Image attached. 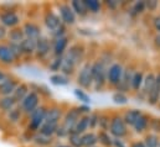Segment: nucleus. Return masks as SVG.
I'll return each mask as SVG.
<instances>
[{
	"label": "nucleus",
	"mask_w": 160,
	"mask_h": 147,
	"mask_svg": "<svg viewBox=\"0 0 160 147\" xmlns=\"http://www.w3.org/2000/svg\"><path fill=\"white\" fill-rule=\"evenodd\" d=\"M107 69L108 67L104 66L102 62H99L97 58L92 61L91 72L93 79V90L94 92H102L107 87Z\"/></svg>",
	"instance_id": "1"
},
{
	"label": "nucleus",
	"mask_w": 160,
	"mask_h": 147,
	"mask_svg": "<svg viewBox=\"0 0 160 147\" xmlns=\"http://www.w3.org/2000/svg\"><path fill=\"white\" fill-rule=\"evenodd\" d=\"M108 132L111 134V136L113 139H120L124 140L129 136V127L127 126V124L124 122L122 114L119 112H114L111 114V124H109V130Z\"/></svg>",
	"instance_id": "2"
},
{
	"label": "nucleus",
	"mask_w": 160,
	"mask_h": 147,
	"mask_svg": "<svg viewBox=\"0 0 160 147\" xmlns=\"http://www.w3.org/2000/svg\"><path fill=\"white\" fill-rule=\"evenodd\" d=\"M92 59H86L76 73V83L78 88L83 90H89L93 88V79H92V72H91Z\"/></svg>",
	"instance_id": "3"
},
{
	"label": "nucleus",
	"mask_w": 160,
	"mask_h": 147,
	"mask_svg": "<svg viewBox=\"0 0 160 147\" xmlns=\"http://www.w3.org/2000/svg\"><path fill=\"white\" fill-rule=\"evenodd\" d=\"M124 63L122 61H114L107 69V87L117 89L120 84L123 72H124Z\"/></svg>",
	"instance_id": "4"
},
{
	"label": "nucleus",
	"mask_w": 160,
	"mask_h": 147,
	"mask_svg": "<svg viewBox=\"0 0 160 147\" xmlns=\"http://www.w3.org/2000/svg\"><path fill=\"white\" fill-rule=\"evenodd\" d=\"M63 57L70 59L71 62H73L80 68L81 64L86 61V46H84V43L75 42V43L70 45V47L66 51V53L63 55Z\"/></svg>",
	"instance_id": "5"
},
{
	"label": "nucleus",
	"mask_w": 160,
	"mask_h": 147,
	"mask_svg": "<svg viewBox=\"0 0 160 147\" xmlns=\"http://www.w3.org/2000/svg\"><path fill=\"white\" fill-rule=\"evenodd\" d=\"M47 105L40 104V107L34 110L30 115H29V122H28V130L30 132L38 134L39 129L41 127V125L45 122L46 119V112H47Z\"/></svg>",
	"instance_id": "6"
},
{
	"label": "nucleus",
	"mask_w": 160,
	"mask_h": 147,
	"mask_svg": "<svg viewBox=\"0 0 160 147\" xmlns=\"http://www.w3.org/2000/svg\"><path fill=\"white\" fill-rule=\"evenodd\" d=\"M41 97L36 90H30V93L24 98V100L19 104L20 109L22 110L24 115H30L34 110H36L40 107Z\"/></svg>",
	"instance_id": "7"
},
{
	"label": "nucleus",
	"mask_w": 160,
	"mask_h": 147,
	"mask_svg": "<svg viewBox=\"0 0 160 147\" xmlns=\"http://www.w3.org/2000/svg\"><path fill=\"white\" fill-rule=\"evenodd\" d=\"M138 69V64L134 62H130L128 64L124 66V72H123V77L120 80V84L116 90L118 92H123V93H129L130 92V84H132V79L133 75L135 73V71Z\"/></svg>",
	"instance_id": "8"
},
{
	"label": "nucleus",
	"mask_w": 160,
	"mask_h": 147,
	"mask_svg": "<svg viewBox=\"0 0 160 147\" xmlns=\"http://www.w3.org/2000/svg\"><path fill=\"white\" fill-rule=\"evenodd\" d=\"M58 16L61 19V22L65 26H73L77 22V16L73 12L72 7L70 6V2H61L58 4Z\"/></svg>",
	"instance_id": "9"
},
{
	"label": "nucleus",
	"mask_w": 160,
	"mask_h": 147,
	"mask_svg": "<svg viewBox=\"0 0 160 147\" xmlns=\"http://www.w3.org/2000/svg\"><path fill=\"white\" fill-rule=\"evenodd\" d=\"M81 117L80 112L77 110V108L76 107H71V108H68L67 110L65 111V114H63V117H62V121H61V126L68 132V134H71L72 131H73V127H75V125H76V122L78 121V119Z\"/></svg>",
	"instance_id": "10"
},
{
	"label": "nucleus",
	"mask_w": 160,
	"mask_h": 147,
	"mask_svg": "<svg viewBox=\"0 0 160 147\" xmlns=\"http://www.w3.org/2000/svg\"><path fill=\"white\" fill-rule=\"evenodd\" d=\"M52 55V41L48 36H42L36 41L35 57L38 59H45Z\"/></svg>",
	"instance_id": "11"
},
{
	"label": "nucleus",
	"mask_w": 160,
	"mask_h": 147,
	"mask_svg": "<svg viewBox=\"0 0 160 147\" xmlns=\"http://www.w3.org/2000/svg\"><path fill=\"white\" fill-rule=\"evenodd\" d=\"M21 22V17L20 15L15 11V10H4L0 12V24L6 27V29H14V27H18Z\"/></svg>",
	"instance_id": "12"
},
{
	"label": "nucleus",
	"mask_w": 160,
	"mask_h": 147,
	"mask_svg": "<svg viewBox=\"0 0 160 147\" xmlns=\"http://www.w3.org/2000/svg\"><path fill=\"white\" fill-rule=\"evenodd\" d=\"M155 85V72L153 71H148L144 75V80H143V85L139 93H137L135 95L138 97V99L140 98V100H145L147 95L152 92V89Z\"/></svg>",
	"instance_id": "13"
},
{
	"label": "nucleus",
	"mask_w": 160,
	"mask_h": 147,
	"mask_svg": "<svg viewBox=\"0 0 160 147\" xmlns=\"http://www.w3.org/2000/svg\"><path fill=\"white\" fill-rule=\"evenodd\" d=\"M51 41H52V57H63V55L70 47V42H71L70 36L67 35Z\"/></svg>",
	"instance_id": "14"
},
{
	"label": "nucleus",
	"mask_w": 160,
	"mask_h": 147,
	"mask_svg": "<svg viewBox=\"0 0 160 147\" xmlns=\"http://www.w3.org/2000/svg\"><path fill=\"white\" fill-rule=\"evenodd\" d=\"M43 25L50 32H52L56 29H58L62 25V22L57 12H55L53 10H48L43 15Z\"/></svg>",
	"instance_id": "15"
},
{
	"label": "nucleus",
	"mask_w": 160,
	"mask_h": 147,
	"mask_svg": "<svg viewBox=\"0 0 160 147\" xmlns=\"http://www.w3.org/2000/svg\"><path fill=\"white\" fill-rule=\"evenodd\" d=\"M21 27H22V31L25 34V38L38 41L42 36L40 25L34 22V21H26V22H24V25Z\"/></svg>",
	"instance_id": "16"
},
{
	"label": "nucleus",
	"mask_w": 160,
	"mask_h": 147,
	"mask_svg": "<svg viewBox=\"0 0 160 147\" xmlns=\"http://www.w3.org/2000/svg\"><path fill=\"white\" fill-rule=\"evenodd\" d=\"M65 110L62 109V107L60 105H51L47 108V112H46V122H51V124H56L60 125L62 121Z\"/></svg>",
	"instance_id": "17"
},
{
	"label": "nucleus",
	"mask_w": 160,
	"mask_h": 147,
	"mask_svg": "<svg viewBox=\"0 0 160 147\" xmlns=\"http://www.w3.org/2000/svg\"><path fill=\"white\" fill-rule=\"evenodd\" d=\"M150 119H152V115H149L147 112H143L142 116L138 119V121L133 125V127H132L133 132L137 134V135H145L149 131Z\"/></svg>",
	"instance_id": "18"
},
{
	"label": "nucleus",
	"mask_w": 160,
	"mask_h": 147,
	"mask_svg": "<svg viewBox=\"0 0 160 147\" xmlns=\"http://www.w3.org/2000/svg\"><path fill=\"white\" fill-rule=\"evenodd\" d=\"M19 83L20 82H18L15 78L9 75L4 82L0 83V97H11Z\"/></svg>",
	"instance_id": "19"
},
{
	"label": "nucleus",
	"mask_w": 160,
	"mask_h": 147,
	"mask_svg": "<svg viewBox=\"0 0 160 147\" xmlns=\"http://www.w3.org/2000/svg\"><path fill=\"white\" fill-rule=\"evenodd\" d=\"M16 62L12 52L10 51L8 43H0V63L5 66H11Z\"/></svg>",
	"instance_id": "20"
},
{
	"label": "nucleus",
	"mask_w": 160,
	"mask_h": 147,
	"mask_svg": "<svg viewBox=\"0 0 160 147\" xmlns=\"http://www.w3.org/2000/svg\"><path fill=\"white\" fill-rule=\"evenodd\" d=\"M145 71L143 68H139L135 71V73L133 75V79H132V84H130V92L137 94L140 92L142 89V85H143V80H144V75H145Z\"/></svg>",
	"instance_id": "21"
},
{
	"label": "nucleus",
	"mask_w": 160,
	"mask_h": 147,
	"mask_svg": "<svg viewBox=\"0 0 160 147\" xmlns=\"http://www.w3.org/2000/svg\"><path fill=\"white\" fill-rule=\"evenodd\" d=\"M142 114H143V111L140 110V109H128V110H125L122 114V117H123L124 122L127 124V126H128L129 129H132L133 125H134V124L138 121V119L142 116Z\"/></svg>",
	"instance_id": "22"
},
{
	"label": "nucleus",
	"mask_w": 160,
	"mask_h": 147,
	"mask_svg": "<svg viewBox=\"0 0 160 147\" xmlns=\"http://www.w3.org/2000/svg\"><path fill=\"white\" fill-rule=\"evenodd\" d=\"M6 38H8L9 43L20 45L25 40V34L22 31V27L21 26H18V27H14V29L8 30V37Z\"/></svg>",
	"instance_id": "23"
},
{
	"label": "nucleus",
	"mask_w": 160,
	"mask_h": 147,
	"mask_svg": "<svg viewBox=\"0 0 160 147\" xmlns=\"http://www.w3.org/2000/svg\"><path fill=\"white\" fill-rule=\"evenodd\" d=\"M30 87H29V84H26V83H19V85L16 87V89H15V92L12 93V98H14V100L18 103V105L24 100V98L30 93Z\"/></svg>",
	"instance_id": "24"
},
{
	"label": "nucleus",
	"mask_w": 160,
	"mask_h": 147,
	"mask_svg": "<svg viewBox=\"0 0 160 147\" xmlns=\"http://www.w3.org/2000/svg\"><path fill=\"white\" fill-rule=\"evenodd\" d=\"M70 6L72 7L73 12L76 14V16L78 17H86L88 15V10L86 7L84 0H72L70 2Z\"/></svg>",
	"instance_id": "25"
},
{
	"label": "nucleus",
	"mask_w": 160,
	"mask_h": 147,
	"mask_svg": "<svg viewBox=\"0 0 160 147\" xmlns=\"http://www.w3.org/2000/svg\"><path fill=\"white\" fill-rule=\"evenodd\" d=\"M128 11H129V16L133 17V19L143 15L147 11V9H145V0H139V1L133 2Z\"/></svg>",
	"instance_id": "26"
},
{
	"label": "nucleus",
	"mask_w": 160,
	"mask_h": 147,
	"mask_svg": "<svg viewBox=\"0 0 160 147\" xmlns=\"http://www.w3.org/2000/svg\"><path fill=\"white\" fill-rule=\"evenodd\" d=\"M20 48H21L22 56H35V51H36V41L25 38V40L20 43Z\"/></svg>",
	"instance_id": "27"
},
{
	"label": "nucleus",
	"mask_w": 160,
	"mask_h": 147,
	"mask_svg": "<svg viewBox=\"0 0 160 147\" xmlns=\"http://www.w3.org/2000/svg\"><path fill=\"white\" fill-rule=\"evenodd\" d=\"M82 137V146L83 147H94L98 146V139H97V132L96 131H87Z\"/></svg>",
	"instance_id": "28"
},
{
	"label": "nucleus",
	"mask_w": 160,
	"mask_h": 147,
	"mask_svg": "<svg viewBox=\"0 0 160 147\" xmlns=\"http://www.w3.org/2000/svg\"><path fill=\"white\" fill-rule=\"evenodd\" d=\"M89 131V121H88V115H83L78 119V121L76 122L75 127H73V131L75 134H78V135H83L84 132Z\"/></svg>",
	"instance_id": "29"
},
{
	"label": "nucleus",
	"mask_w": 160,
	"mask_h": 147,
	"mask_svg": "<svg viewBox=\"0 0 160 147\" xmlns=\"http://www.w3.org/2000/svg\"><path fill=\"white\" fill-rule=\"evenodd\" d=\"M159 100H160V85L155 84L154 88L152 89V92L147 95V104H149L150 107H158L159 104Z\"/></svg>",
	"instance_id": "30"
},
{
	"label": "nucleus",
	"mask_w": 160,
	"mask_h": 147,
	"mask_svg": "<svg viewBox=\"0 0 160 147\" xmlns=\"http://www.w3.org/2000/svg\"><path fill=\"white\" fill-rule=\"evenodd\" d=\"M58 125L56 124H51V122H43L41 125V127L39 129L38 134L43 135V136H47V137H55V134H56V130H57Z\"/></svg>",
	"instance_id": "31"
},
{
	"label": "nucleus",
	"mask_w": 160,
	"mask_h": 147,
	"mask_svg": "<svg viewBox=\"0 0 160 147\" xmlns=\"http://www.w3.org/2000/svg\"><path fill=\"white\" fill-rule=\"evenodd\" d=\"M97 139L101 147H113V137L108 131H97Z\"/></svg>",
	"instance_id": "32"
},
{
	"label": "nucleus",
	"mask_w": 160,
	"mask_h": 147,
	"mask_svg": "<svg viewBox=\"0 0 160 147\" xmlns=\"http://www.w3.org/2000/svg\"><path fill=\"white\" fill-rule=\"evenodd\" d=\"M18 105V103L14 100L12 97H0V110L2 112H9Z\"/></svg>",
	"instance_id": "33"
},
{
	"label": "nucleus",
	"mask_w": 160,
	"mask_h": 147,
	"mask_svg": "<svg viewBox=\"0 0 160 147\" xmlns=\"http://www.w3.org/2000/svg\"><path fill=\"white\" fill-rule=\"evenodd\" d=\"M145 147H159L160 145V136L153 132H147L143 136V140Z\"/></svg>",
	"instance_id": "34"
},
{
	"label": "nucleus",
	"mask_w": 160,
	"mask_h": 147,
	"mask_svg": "<svg viewBox=\"0 0 160 147\" xmlns=\"http://www.w3.org/2000/svg\"><path fill=\"white\" fill-rule=\"evenodd\" d=\"M109 124H111V114L101 111L99 112V119H98V130L108 131L109 130Z\"/></svg>",
	"instance_id": "35"
},
{
	"label": "nucleus",
	"mask_w": 160,
	"mask_h": 147,
	"mask_svg": "<svg viewBox=\"0 0 160 147\" xmlns=\"http://www.w3.org/2000/svg\"><path fill=\"white\" fill-rule=\"evenodd\" d=\"M22 115H24L22 110L20 109L19 105H16L14 109H11L9 112H6V119H8L11 124H18V122H20Z\"/></svg>",
	"instance_id": "36"
},
{
	"label": "nucleus",
	"mask_w": 160,
	"mask_h": 147,
	"mask_svg": "<svg viewBox=\"0 0 160 147\" xmlns=\"http://www.w3.org/2000/svg\"><path fill=\"white\" fill-rule=\"evenodd\" d=\"M88 14H99L103 9V2L98 0H84Z\"/></svg>",
	"instance_id": "37"
},
{
	"label": "nucleus",
	"mask_w": 160,
	"mask_h": 147,
	"mask_svg": "<svg viewBox=\"0 0 160 147\" xmlns=\"http://www.w3.org/2000/svg\"><path fill=\"white\" fill-rule=\"evenodd\" d=\"M50 82L53 84V85H57V87H65V85H68L70 84V78L63 75L62 73H55L50 77Z\"/></svg>",
	"instance_id": "38"
},
{
	"label": "nucleus",
	"mask_w": 160,
	"mask_h": 147,
	"mask_svg": "<svg viewBox=\"0 0 160 147\" xmlns=\"http://www.w3.org/2000/svg\"><path fill=\"white\" fill-rule=\"evenodd\" d=\"M32 141L35 145L40 147H48L50 145L53 144V137H47L40 134H35V136L32 137Z\"/></svg>",
	"instance_id": "39"
},
{
	"label": "nucleus",
	"mask_w": 160,
	"mask_h": 147,
	"mask_svg": "<svg viewBox=\"0 0 160 147\" xmlns=\"http://www.w3.org/2000/svg\"><path fill=\"white\" fill-rule=\"evenodd\" d=\"M112 102H113L116 105H127L128 102H129V97H128L127 93L116 90V92L112 94Z\"/></svg>",
	"instance_id": "40"
},
{
	"label": "nucleus",
	"mask_w": 160,
	"mask_h": 147,
	"mask_svg": "<svg viewBox=\"0 0 160 147\" xmlns=\"http://www.w3.org/2000/svg\"><path fill=\"white\" fill-rule=\"evenodd\" d=\"M62 61H63V57H52L51 61L48 62V71L52 72V74L60 73L62 67Z\"/></svg>",
	"instance_id": "41"
},
{
	"label": "nucleus",
	"mask_w": 160,
	"mask_h": 147,
	"mask_svg": "<svg viewBox=\"0 0 160 147\" xmlns=\"http://www.w3.org/2000/svg\"><path fill=\"white\" fill-rule=\"evenodd\" d=\"M73 95L76 97V99L77 100H80L81 104H86V105H89L91 104V97L88 95V93L86 92V90H83V89H81V88H76L75 90H73Z\"/></svg>",
	"instance_id": "42"
},
{
	"label": "nucleus",
	"mask_w": 160,
	"mask_h": 147,
	"mask_svg": "<svg viewBox=\"0 0 160 147\" xmlns=\"http://www.w3.org/2000/svg\"><path fill=\"white\" fill-rule=\"evenodd\" d=\"M98 119H99V111H92V112L88 115L89 131H96V130H98Z\"/></svg>",
	"instance_id": "43"
},
{
	"label": "nucleus",
	"mask_w": 160,
	"mask_h": 147,
	"mask_svg": "<svg viewBox=\"0 0 160 147\" xmlns=\"http://www.w3.org/2000/svg\"><path fill=\"white\" fill-rule=\"evenodd\" d=\"M149 132L157 134L160 136V117L159 116H152L149 122Z\"/></svg>",
	"instance_id": "44"
},
{
	"label": "nucleus",
	"mask_w": 160,
	"mask_h": 147,
	"mask_svg": "<svg viewBox=\"0 0 160 147\" xmlns=\"http://www.w3.org/2000/svg\"><path fill=\"white\" fill-rule=\"evenodd\" d=\"M67 141H68V145L71 147H83L82 146V137L78 134L71 132L67 136Z\"/></svg>",
	"instance_id": "45"
},
{
	"label": "nucleus",
	"mask_w": 160,
	"mask_h": 147,
	"mask_svg": "<svg viewBox=\"0 0 160 147\" xmlns=\"http://www.w3.org/2000/svg\"><path fill=\"white\" fill-rule=\"evenodd\" d=\"M63 36H67V26H65L63 24H62L58 29H56L55 31L50 32V38H51V40H57V38L63 37Z\"/></svg>",
	"instance_id": "46"
},
{
	"label": "nucleus",
	"mask_w": 160,
	"mask_h": 147,
	"mask_svg": "<svg viewBox=\"0 0 160 147\" xmlns=\"http://www.w3.org/2000/svg\"><path fill=\"white\" fill-rule=\"evenodd\" d=\"M8 46H9L10 51L12 52V55H14V57H15L16 61H19V59H21V58L24 57V56H22V52H21V48H20V45L9 43V42H8Z\"/></svg>",
	"instance_id": "47"
},
{
	"label": "nucleus",
	"mask_w": 160,
	"mask_h": 147,
	"mask_svg": "<svg viewBox=\"0 0 160 147\" xmlns=\"http://www.w3.org/2000/svg\"><path fill=\"white\" fill-rule=\"evenodd\" d=\"M145 9L149 12H155L160 9V2L157 0H145Z\"/></svg>",
	"instance_id": "48"
},
{
	"label": "nucleus",
	"mask_w": 160,
	"mask_h": 147,
	"mask_svg": "<svg viewBox=\"0 0 160 147\" xmlns=\"http://www.w3.org/2000/svg\"><path fill=\"white\" fill-rule=\"evenodd\" d=\"M103 5L107 6L109 10H117V9L120 7L122 2H120V1H117V0H108V1H104Z\"/></svg>",
	"instance_id": "49"
},
{
	"label": "nucleus",
	"mask_w": 160,
	"mask_h": 147,
	"mask_svg": "<svg viewBox=\"0 0 160 147\" xmlns=\"http://www.w3.org/2000/svg\"><path fill=\"white\" fill-rule=\"evenodd\" d=\"M76 108H77V110H78L81 116H83V115H89V114L92 112L91 107H89V105H86V104H80V105H77Z\"/></svg>",
	"instance_id": "50"
},
{
	"label": "nucleus",
	"mask_w": 160,
	"mask_h": 147,
	"mask_svg": "<svg viewBox=\"0 0 160 147\" xmlns=\"http://www.w3.org/2000/svg\"><path fill=\"white\" fill-rule=\"evenodd\" d=\"M152 25H153V29L157 31V34H160V15H155L153 19H152Z\"/></svg>",
	"instance_id": "51"
},
{
	"label": "nucleus",
	"mask_w": 160,
	"mask_h": 147,
	"mask_svg": "<svg viewBox=\"0 0 160 147\" xmlns=\"http://www.w3.org/2000/svg\"><path fill=\"white\" fill-rule=\"evenodd\" d=\"M113 147H129L124 140L120 139H113Z\"/></svg>",
	"instance_id": "52"
},
{
	"label": "nucleus",
	"mask_w": 160,
	"mask_h": 147,
	"mask_svg": "<svg viewBox=\"0 0 160 147\" xmlns=\"http://www.w3.org/2000/svg\"><path fill=\"white\" fill-rule=\"evenodd\" d=\"M128 146L129 147H145V145H144V142H143L142 140H132Z\"/></svg>",
	"instance_id": "53"
},
{
	"label": "nucleus",
	"mask_w": 160,
	"mask_h": 147,
	"mask_svg": "<svg viewBox=\"0 0 160 147\" xmlns=\"http://www.w3.org/2000/svg\"><path fill=\"white\" fill-rule=\"evenodd\" d=\"M6 37H8V29L4 27V26L0 24V41H4Z\"/></svg>",
	"instance_id": "54"
},
{
	"label": "nucleus",
	"mask_w": 160,
	"mask_h": 147,
	"mask_svg": "<svg viewBox=\"0 0 160 147\" xmlns=\"http://www.w3.org/2000/svg\"><path fill=\"white\" fill-rule=\"evenodd\" d=\"M153 45L157 50H160V34H155L153 37Z\"/></svg>",
	"instance_id": "55"
},
{
	"label": "nucleus",
	"mask_w": 160,
	"mask_h": 147,
	"mask_svg": "<svg viewBox=\"0 0 160 147\" xmlns=\"http://www.w3.org/2000/svg\"><path fill=\"white\" fill-rule=\"evenodd\" d=\"M56 147H71L70 145H57Z\"/></svg>",
	"instance_id": "56"
},
{
	"label": "nucleus",
	"mask_w": 160,
	"mask_h": 147,
	"mask_svg": "<svg viewBox=\"0 0 160 147\" xmlns=\"http://www.w3.org/2000/svg\"><path fill=\"white\" fill-rule=\"evenodd\" d=\"M94 147H101V146H94Z\"/></svg>",
	"instance_id": "57"
},
{
	"label": "nucleus",
	"mask_w": 160,
	"mask_h": 147,
	"mask_svg": "<svg viewBox=\"0 0 160 147\" xmlns=\"http://www.w3.org/2000/svg\"><path fill=\"white\" fill-rule=\"evenodd\" d=\"M159 10H160V9H159ZM159 15H160V14H159Z\"/></svg>",
	"instance_id": "58"
},
{
	"label": "nucleus",
	"mask_w": 160,
	"mask_h": 147,
	"mask_svg": "<svg viewBox=\"0 0 160 147\" xmlns=\"http://www.w3.org/2000/svg\"><path fill=\"white\" fill-rule=\"evenodd\" d=\"M159 147H160V145H159Z\"/></svg>",
	"instance_id": "59"
}]
</instances>
